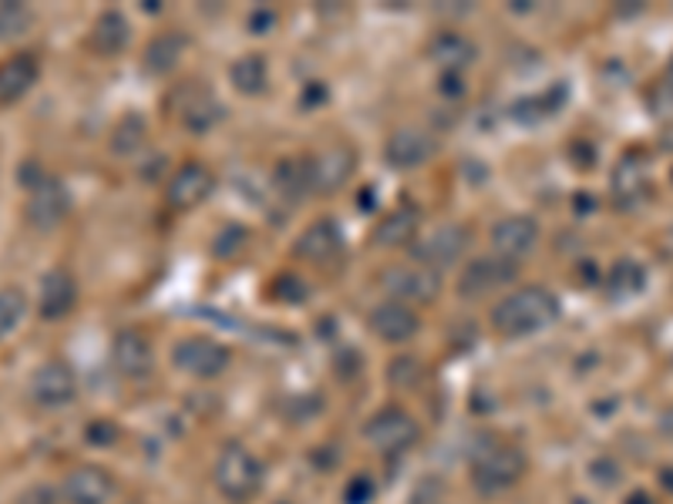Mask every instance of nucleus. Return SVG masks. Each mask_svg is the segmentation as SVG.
Listing matches in <instances>:
<instances>
[{
    "mask_svg": "<svg viewBox=\"0 0 673 504\" xmlns=\"http://www.w3.org/2000/svg\"><path fill=\"white\" fill-rule=\"evenodd\" d=\"M555 316H559L555 293H549L545 286H522L499 300V306L492 310V326L502 336H529L552 326Z\"/></svg>",
    "mask_w": 673,
    "mask_h": 504,
    "instance_id": "obj_1",
    "label": "nucleus"
},
{
    "mask_svg": "<svg viewBox=\"0 0 673 504\" xmlns=\"http://www.w3.org/2000/svg\"><path fill=\"white\" fill-rule=\"evenodd\" d=\"M522 474H525V454L512 444H489L472 461V484L485 497L515 487Z\"/></svg>",
    "mask_w": 673,
    "mask_h": 504,
    "instance_id": "obj_2",
    "label": "nucleus"
},
{
    "mask_svg": "<svg viewBox=\"0 0 673 504\" xmlns=\"http://www.w3.org/2000/svg\"><path fill=\"white\" fill-rule=\"evenodd\" d=\"M212 477H215V487H219L222 497L250 501L260 491L263 467H260L257 454L247 451L243 444H227V447L219 451V457H215Z\"/></svg>",
    "mask_w": 673,
    "mask_h": 504,
    "instance_id": "obj_3",
    "label": "nucleus"
},
{
    "mask_svg": "<svg viewBox=\"0 0 673 504\" xmlns=\"http://www.w3.org/2000/svg\"><path fill=\"white\" fill-rule=\"evenodd\" d=\"M469 229L459 225V222H444V225H434L424 239H418L414 245V263L418 266H428V270H448L455 266L465 249H469Z\"/></svg>",
    "mask_w": 673,
    "mask_h": 504,
    "instance_id": "obj_4",
    "label": "nucleus"
},
{
    "mask_svg": "<svg viewBox=\"0 0 673 504\" xmlns=\"http://www.w3.org/2000/svg\"><path fill=\"white\" fill-rule=\"evenodd\" d=\"M364 437H368L381 454H401V451H408V447L418 444L421 427H418V421H414L408 411H401V407H384V411H378V414L364 424Z\"/></svg>",
    "mask_w": 673,
    "mask_h": 504,
    "instance_id": "obj_5",
    "label": "nucleus"
},
{
    "mask_svg": "<svg viewBox=\"0 0 673 504\" xmlns=\"http://www.w3.org/2000/svg\"><path fill=\"white\" fill-rule=\"evenodd\" d=\"M78 397V376L64 360H48L31 376V401L41 411H61Z\"/></svg>",
    "mask_w": 673,
    "mask_h": 504,
    "instance_id": "obj_6",
    "label": "nucleus"
},
{
    "mask_svg": "<svg viewBox=\"0 0 673 504\" xmlns=\"http://www.w3.org/2000/svg\"><path fill=\"white\" fill-rule=\"evenodd\" d=\"M172 363L189 376L212 381V376H219L230 366V350L209 336H185L172 346Z\"/></svg>",
    "mask_w": 673,
    "mask_h": 504,
    "instance_id": "obj_7",
    "label": "nucleus"
},
{
    "mask_svg": "<svg viewBox=\"0 0 673 504\" xmlns=\"http://www.w3.org/2000/svg\"><path fill=\"white\" fill-rule=\"evenodd\" d=\"M115 494V477L101 464H78L61 481V497L68 504H108Z\"/></svg>",
    "mask_w": 673,
    "mask_h": 504,
    "instance_id": "obj_8",
    "label": "nucleus"
},
{
    "mask_svg": "<svg viewBox=\"0 0 673 504\" xmlns=\"http://www.w3.org/2000/svg\"><path fill=\"white\" fill-rule=\"evenodd\" d=\"M381 286L391 296H398V303L401 300H408V303H434L438 293H441L438 273L428 270V266H418V263L414 266H391V270H384Z\"/></svg>",
    "mask_w": 673,
    "mask_h": 504,
    "instance_id": "obj_9",
    "label": "nucleus"
},
{
    "mask_svg": "<svg viewBox=\"0 0 673 504\" xmlns=\"http://www.w3.org/2000/svg\"><path fill=\"white\" fill-rule=\"evenodd\" d=\"M212 185H215V175L202 162H185L182 169L172 172V179L165 185V202L175 212H189L209 199Z\"/></svg>",
    "mask_w": 673,
    "mask_h": 504,
    "instance_id": "obj_10",
    "label": "nucleus"
},
{
    "mask_svg": "<svg viewBox=\"0 0 673 504\" xmlns=\"http://www.w3.org/2000/svg\"><path fill=\"white\" fill-rule=\"evenodd\" d=\"M307 165H310V189L320 195H330L336 189H344L348 179L354 175V152L348 145H330L317 152L313 159H307Z\"/></svg>",
    "mask_w": 673,
    "mask_h": 504,
    "instance_id": "obj_11",
    "label": "nucleus"
},
{
    "mask_svg": "<svg viewBox=\"0 0 673 504\" xmlns=\"http://www.w3.org/2000/svg\"><path fill=\"white\" fill-rule=\"evenodd\" d=\"M68 205H71V199H68L64 185H61L58 179L48 175L38 189H31L28 205H24V219H28L31 229L51 232V229H58V225L64 222Z\"/></svg>",
    "mask_w": 673,
    "mask_h": 504,
    "instance_id": "obj_12",
    "label": "nucleus"
},
{
    "mask_svg": "<svg viewBox=\"0 0 673 504\" xmlns=\"http://www.w3.org/2000/svg\"><path fill=\"white\" fill-rule=\"evenodd\" d=\"M175 114H179V121L185 124V129L209 132L215 121H222V104H219V98L205 84L189 81L175 94Z\"/></svg>",
    "mask_w": 673,
    "mask_h": 504,
    "instance_id": "obj_13",
    "label": "nucleus"
},
{
    "mask_svg": "<svg viewBox=\"0 0 673 504\" xmlns=\"http://www.w3.org/2000/svg\"><path fill=\"white\" fill-rule=\"evenodd\" d=\"M539 245V222L532 215H509L492 229V249L499 260L519 263Z\"/></svg>",
    "mask_w": 673,
    "mask_h": 504,
    "instance_id": "obj_14",
    "label": "nucleus"
},
{
    "mask_svg": "<svg viewBox=\"0 0 673 504\" xmlns=\"http://www.w3.org/2000/svg\"><path fill=\"white\" fill-rule=\"evenodd\" d=\"M515 280V263L509 260H499V256H485V260H475L462 280H459V296L462 300H482L489 293H495L499 286L512 283Z\"/></svg>",
    "mask_w": 673,
    "mask_h": 504,
    "instance_id": "obj_15",
    "label": "nucleus"
},
{
    "mask_svg": "<svg viewBox=\"0 0 673 504\" xmlns=\"http://www.w3.org/2000/svg\"><path fill=\"white\" fill-rule=\"evenodd\" d=\"M368 323H371L374 336L384 340V343H408L421 330L418 313L408 303H398V300H388V303L374 306V313H371Z\"/></svg>",
    "mask_w": 673,
    "mask_h": 504,
    "instance_id": "obj_16",
    "label": "nucleus"
},
{
    "mask_svg": "<svg viewBox=\"0 0 673 504\" xmlns=\"http://www.w3.org/2000/svg\"><path fill=\"white\" fill-rule=\"evenodd\" d=\"M434 155V139L421 129H398L384 145V162L398 172L418 169Z\"/></svg>",
    "mask_w": 673,
    "mask_h": 504,
    "instance_id": "obj_17",
    "label": "nucleus"
},
{
    "mask_svg": "<svg viewBox=\"0 0 673 504\" xmlns=\"http://www.w3.org/2000/svg\"><path fill=\"white\" fill-rule=\"evenodd\" d=\"M41 78V64L31 51H21L8 61H0V108L21 101Z\"/></svg>",
    "mask_w": 673,
    "mask_h": 504,
    "instance_id": "obj_18",
    "label": "nucleus"
},
{
    "mask_svg": "<svg viewBox=\"0 0 673 504\" xmlns=\"http://www.w3.org/2000/svg\"><path fill=\"white\" fill-rule=\"evenodd\" d=\"M111 363H115V370L129 376V381H139L152 366V343L139 330H122L111 340Z\"/></svg>",
    "mask_w": 673,
    "mask_h": 504,
    "instance_id": "obj_19",
    "label": "nucleus"
},
{
    "mask_svg": "<svg viewBox=\"0 0 673 504\" xmlns=\"http://www.w3.org/2000/svg\"><path fill=\"white\" fill-rule=\"evenodd\" d=\"M341 252V229L333 219H317L297 239V256L307 263H330Z\"/></svg>",
    "mask_w": 673,
    "mask_h": 504,
    "instance_id": "obj_20",
    "label": "nucleus"
},
{
    "mask_svg": "<svg viewBox=\"0 0 673 504\" xmlns=\"http://www.w3.org/2000/svg\"><path fill=\"white\" fill-rule=\"evenodd\" d=\"M78 303V286H74V276L68 270H51L44 280H41V300H38V310L44 320H61L74 310Z\"/></svg>",
    "mask_w": 673,
    "mask_h": 504,
    "instance_id": "obj_21",
    "label": "nucleus"
},
{
    "mask_svg": "<svg viewBox=\"0 0 673 504\" xmlns=\"http://www.w3.org/2000/svg\"><path fill=\"white\" fill-rule=\"evenodd\" d=\"M91 51L101 58H115L125 44H129V21L122 11H104L98 14V21L91 24V38H88Z\"/></svg>",
    "mask_w": 673,
    "mask_h": 504,
    "instance_id": "obj_22",
    "label": "nucleus"
},
{
    "mask_svg": "<svg viewBox=\"0 0 673 504\" xmlns=\"http://www.w3.org/2000/svg\"><path fill=\"white\" fill-rule=\"evenodd\" d=\"M185 34H179V31H169V34H159V38H152L149 41V48H145V54H142V68L149 71V74H169V71H175V64L182 61V54H185Z\"/></svg>",
    "mask_w": 673,
    "mask_h": 504,
    "instance_id": "obj_23",
    "label": "nucleus"
},
{
    "mask_svg": "<svg viewBox=\"0 0 673 504\" xmlns=\"http://www.w3.org/2000/svg\"><path fill=\"white\" fill-rule=\"evenodd\" d=\"M428 54H431L444 71L462 74V68H469V64L475 61V44H472L469 38H462V34L448 31V34H438V38L431 41Z\"/></svg>",
    "mask_w": 673,
    "mask_h": 504,
    "instance_id": "obj_24",
    "label": "nucleus"
},
{
    "mask_svg": "<svg viewBox=\"0 0 673 504\" xmlns=\"http://www.w3.org/2000/svg\"><path fill=\"white\" fill-rule=\"evenodd\" d=\"M418 222H421L418 209L401 205V209H394L391 215H384V219L378 222V229H374V242L384 245V249L408 245V242L414 239V232H418Z\"/></svg>",
    "mask_w": 673,
    "mask_h": 504,
    "instance_id": "obj_25",
    "label": "nucleus"
},
{
    "mask_svg": "<svg viewBox=\"0 0 673 504\" xmlns=\"http://www.w3.org/2000/svg\"><path fill=\"white\" fill-rule=\"evenodd\" d=\"M230 81L240 94H263L270 84V68L263 54H243L230 68Z\"/></svg>",
    "mask_w": 673,
    "mask_h": 504,
    "instance_id": "obj_26",
    "label": "nucleus"
},
{
    "mask_svg": "<svg viewBox=\"0 0 673 504\" xmlns=\"http://www.w3.org/2000/svg\"><path fill=\"white\" fill-rule=\"evenodd\" d=\"M603 283H606V293H610L613 300H630V296L643 293V286H646V270H643L640 263H633V260H620V263L610 266V273H606Z\"/></svg>",
    "mask_w": 673,
    "mask_h": 504,
    "instance_id": "obj_27",
    "label": "nucleus"
},
{
    "mask_svg": "<svg viewBox=\"0 0 673 504\" xmlns=\"http://www.w3.org/2000/svg\"><path fill=\"white\" fill-rule=\"evenodd\" d=\"M273 182H277L280 195H287V199H293V202H300L307 192H313V189H310V165H307V159H303V162H300V159L280 162L277 172H273Z\"/></svg>",
    "mask_w": 673,
    "mask_h": 504,
    "instance_id": "obj_28",
    "label": "nucleus"
},
{
    "mask_svg": "<svg viewBox=\"0 0 673 504\" xmlns=\"http://www.w3.org/2000/svg\"><path fill=\"white\" fill-rule=\"evenodd\" d=\"M145 139H149L145 118L142 114H125L115 124V132H111V152H115V155H132V152H139L145 145Z\"/></svg>",
    "mask_w": 673,
    "mask_h": 504,
    "instance_id": "obj_29",
    "label": "nucleus"
},
{
    "mask_svg": "<svg viewBox=\"0 0 673 504\" xmlns=\"http://www.w3.org/2000/svg\"><path fill=\"white\" fill-rule=\"evenodd\" d=\"M34 24L31 8L24 4H11V0H0V41H14L24 38Z\"/></svg>",
    "mask_w": 673,
    "mask_h": 504,
    "instance_id": "obj_30",
    "label": "nucleus"
},
{
    "mask_svg": "<svg viewBox=\"0 0 673 504\" xmlns=\"http://www.w3.org/2000/svg\"><path fill=\"white\" fill-rule=\"evenodd\" d=\"M24 310H28L24 290H18V286L0 290V340H4L8 333H14V326L21 323Z\"/></svg>",
    "mask_w": 673,
    "mask_h": 504,
    "instance_id": "obj_31",
    "label": "nucleus"
},
{
    "mask_svg": "<svg viewBox=\"0 0 673 504\" xmlns=\"http://www.w3.org/2000/svg\"><path fill=\"white\" fill-rule=\"evenodd\" d=\"M646 185V169L636 159H623L613 172V192L616 195H636Z\"/></svg>",
    "mask_w": 673,
    "mask_h": 504,
    "instance_id": "obj_32",
    "label": "nucleus"
},
{
    "mask_svg": "<svg viewBox=\"0 0 673 504\" xmlns=\"http://www.w3.org/2000/svg\"><path fill=\"white\" fill-rule=\"evenodd\" d=\"M388 376H391L394 387L414 391V387H421V381H424V366H421L414 356H398V360L388 366Z\"/></svg>",
    "mask_w": 673,
    "mask_h": 504,
    "instance_id": "obj_33",
    "label": "nucleus"
},
{
    "mask_svg": "<svg viewBox=\"0 0 673 504\" xmlns=\"http://www.w3.org/2000/svg\"><path fill=\"white\" fill-rule=\"evenodd\" d=\"M247 242V229H240V225H230L227 232H222L215 242H212V252L215 256H237L240 252V245Z\"/></svg>",
    "mask_w": 673,
    "mask_h": 504,
    "instance_id": "obj_34",
    "label": "nucleus"
},
{
    "mask_svg": "<svg viewBox=\"0 0 673 504\" xmlns=\"http://www.w3.org/2000/svg\"><path fill=\"white\" fill-rule=\"evenodd\" d=\"M84 441H88V444H98V447H108V444L119 441V427L108 424V421H94V424L84 427Z\"/></svg>",
    "mask_w": 673,
    "mask_h": 504,
    "instance_id": "obj_35",
    "label": "nucleus"
},
{
    "mask_svg": "<svg viewBox=\"0 0 673 504\" xmlns=\"http://www.w3.org/2000/svg\"><path fill=\"white\" fill-rule=\"evenodd\" d=\"M277 293H280L287 303H303V300H307V283H303L300 276H293V273H283V276L277 280Z\"/></svg>",
    "mask_w": 673,
    "mask_h": 504,
    "instance_id": "obj_36",
    "label": "nucleus"
},
{
    "mask_svg": "<svg viewBox=\"0 0 673 504\" xmlns=\"http://www.w3.org/2000/svg\"><path fill=\"white\" fill-rule=\"evenodd\" d=\"M371 481L368 477H354L351 484H348V491H344V501L348 504H368L371 501Z\"/></svg>",
    "mask_w": 673,
    "mask_h": 504,
    "instance_id": "obj_37",
    "label": "nucleus"
},
{
    "mask_svg": "<svg viewBox=\"0 0 673 504\" xmlns=\"http://www.w3.org/2000/svg\"><path fill=\"white\" fill-rule=\"evenodd\" d=\"M441 94L462 98V94H465V81H462V74H455V71H444V74H441Z\"/></svg>",
    "mask_w": 673,
    "mask_h": 504,
    "instance_id": "obj_38",
    "label": "nucleus"
},
{
    "mask_svg": "<svg viewBox=\"0 0 673 504\" xmlns=\"http://www.w3.org/2000/svg\"><path fill=\"white\" fill-rule=\"evenodd\" d=\"M21 504H54V494H51L48 484H38V487H31V491L21 497Z\"/></svg>",
    "mask_w": 673,
    "mask_h": 504,
    "instance_id": "obj_39",
    "label": "nucleus"
},
{
    "mask_svg": "<svg viewBox=\"0 0 673 504\" xmlns=\"http://www.w3.org/2000/svg\"><path fill=\"white\" fill-rule=\"evenodd\" d=\"M273 21H277L273 11H257V14L250 18V28H253V34H267V31L273 28Z\"/></svg>",
    "mask_w": 673,
    "mask_h": 504,
    "instance_id": "obj_40",
    "label": "nucleus"
},
{
    "mask_svg": "<svg viewBox=\"0 0 673 504\" xmlns=\"http://www.w3.org/2000/svg\"><path fill=\"white\" fill-rule=\"evenodd\" d=\"M323 98H327V91H323V84H320V81H313V84H310V88L303 91V104H307V108L320 104Z\"/></svg>",
    "mask_w": 673,
    "mask_h": 504,
    "instance_id": "obj_41",
    "label": "nucleus"
},
{
    "mask_svg": "<svg viewBox=\"0 0 673 504\" xmlns=\"http://www.w3.org/2000/svg\"><path fill=\"white\" fill-rule=\"evenodd\" d=\"M593 474H596V477H603V467H600V464H593ZM606 474H610V481H620V471H616V464H610V461H606Z\"/></svg>",
    "mask_w": 673,
    "mask_h": 504,
    "instance_id": "obj_42",
    "label": "nucleus"
},
{
    "mask_svg": "<svg viewBox=\"0 0 673 504\" xmlns=\"http://www.w3.org/2000/svg\"><path fill=\"white\" fill-rule=\"evenodd\" d=\"M660 481L666 484V491L673 494V467H666V471H660Z\"/></svg>",
    "mask_w": 673,
    "mask_h": 504,
    "instance_id": "obj_43",
    "label": "nucleus"
},
{
    "mask_svg": "<svg viewBox=\"0 0 673 504\" xmlns=\"http://www.w3.org/2000/svg\"><path fill=\"white\" fill-rule=\"evenodd\" d=\"M626 504H653V501H650V497H646L643 491H636V494H633V497H630Z\"/></svg>",
    "mask_w": 673,
    "mask_h": 504,
    "instance_id": "obj_44",
    "label": "nucleus"
}]
</instances>
